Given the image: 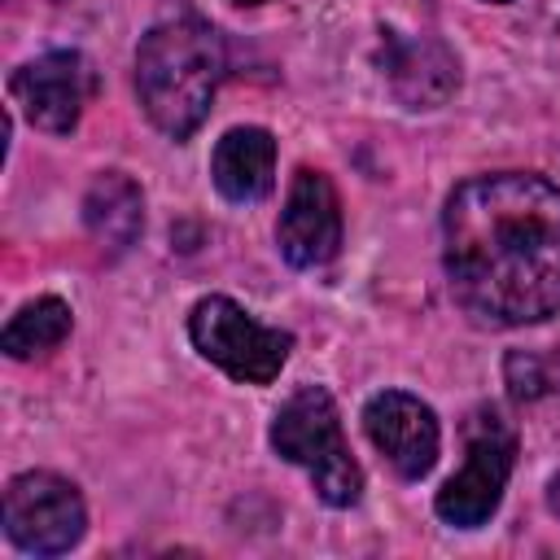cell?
<instances>
[{"label": "cell", "mask_w": 560, "mask_h": 560, "mask_svg": "<svg viewBox=\"0 0 560 560\" xmlns=\"http://www.w3.org/2000/svg\"><path fill=\"white\" fill-rule=\"evenodd\" d=\"M455 302L490 328L560 315V188L529 171L464 179L442 210Z\"/></svg>", "instance_id": "1"}, {"label": "cell", "mask_w": 560, "mask_h": 560, "mask_svg": "<svg viewBox=\"0 0 560 560\" xmlns=\"http://www.w3.org/2000/svg\"><path fill=\"white\" fill-rule=\"evenodd\" d=\"M223 39L201 18H166L136 48V92L158 131L188 140L214 101L223 79Z\"/></svg>", "instance_id": "2"}, {"label": "cell", "mask_w": 560, "mask_h": 560, "mask_svg": "<svg viewBox=\"0 0 560 560\" xmlns=\"http://www.w3.org/2000/svg\"><path fill=\"white\" fill-rule=\"evenodd\" d=\"M271 446L289 464L306 468V477L324 503H332V508L359 503L363 472L341 438V416H337V402L328 389L302 385L298 394H289L271 420Z\"/></svg>", "instance_id": "3"}, {"label": "cell", "mask_w": 560, "mask_h": 560, "mask_svg": "<svg viewBox=\"0 0 560 560\" xmlns=\"http://www.w3.org/2000/svg\"><path fill=\"white\" fill-rule=\"evenodd\" d=\"M516 464V429L494 411L477 407L464 424V468L438 490V516L455 529H477L494 516L503 486Z\"/></svg>", "instance_id": "4"}, {"label": "cell", "mask_w": 560, "mask_h": 560, "mask_svg": "<svg viewBox=\"0 0 560 560\" xmlns=\"http://www.w3.org/2000/svg\"><path fill=\"white\" fill-rule=\"evenodd\" d=\"M188 337L201 350V359H210L214 368H223L241 385L276 381L284 359H289V350H293L289 332L258 324L254 315H245V306H236L223 293H210V298H201L192 306Z\"/></svg>", "instance_id": "5"}, {"label": "cell", "mask_w": 560, "mask_h": 560, "mask_svg": "<svg viewBox=\"0 0 560 560\" xmlns=\"http://www.w3.org/2000/svg\"><path fill=\"white\" fill-rule=\"evenodd\" d=\"M88 512L79 490L57 472H22L4 490V534L31 556H61L83 538Z\"/></svg>", "instance_id": "6"}, {"label": "cell", "mask_w": 560, "mask_h": 560, "mask_svg": "<svg viewBox=\"0 0 560 560\" xmlns=\"http://www.w3.org/2000/svg\"><path fill=\"white\" fill-rule=\"evenodd\" d=\"M9 92L31 127L66 136L79 127V114L92 96V66L83 61V52H44L9 79Z\"/></svg>", "instance_id": "7"}, {"label": "cell", "mask_w": 560, "mask_h": 560, "mask_svg": "<svg viewBox=\"0 0 560 560\" xmlns=\"http://www.w3.org/2000/svg\"><path fill=\"white\" fill-rule=\"evenodd\" d=\"M280 254L293 267H324L341 249V201L324 171L302 166L289 184L280 223H276Z\"/></svg>", "instance_id": "8"}, {"label": "cell", "mask_w": 560, "mask_h": 560, "mask_svg": "<svg viewBox=\"0 0 560 560\" xmlns=\"http://www.w3.org/2000/svg\"><path fill=\"white\" fill-rule=\"evenodd\" d=\"M363 429L372 438V446L394 464L398 477L416 481L424 477L433 464H438V446H442V433H438V416L429 402H420L416 394H402V389H385L376 398H368L363 407Z\"/></svg>", "instance_id": "9"}, {"label": "cell", "mask_w": 560, "mask_h": 560, "mask_svg": "<svg viewBox=\"0 0 560 560\" xmlns=\"http://www.w3.org/2000/svg\"><path fill=\"white\" fill-rule=\"evenodd\" d=\"M381 66H385V79L398 92V101L411 105V109L442 105L455 92V83H459L455 52L442 39H433V35H398V31H385V39H381Z\"/></svg>", "instance_id": "10"}, {"label": "cell", "mask_w": 560, "mask_h": 560, "mask_svg": "<svg viewBox=\"0 0 560 560\" xmlns=\"http://www.w3.org/2000/svg\"><path fill=\"white\" fill-rule=\"evenodd\" d=\"M214 188L228 201H262L276 184V140L262 127H232L210 158Z\"/></svg>", "instance_id": "11"}, {"label": "cell", "mask_w": 560, "mask_h": 560, "mask_svg": "<svg viewBox=\"0 0 560 560\" xmlns=\"http://www.w3.org/2000/svg\"><path fill=\"white\" fill-rule=\"evenodd\" d=\"M83 223L105 254H127L144 228V197L131 175L101 171L83 197Z\"/></svg>", "instance_id": "12"}, {"label": "cell", "mask_w": 560, "mask_h": 560, "mask_svg": "<svg viewBox=\"0 0 560 560\" xmlns=\"http://www.w3.org/2000/svg\"><path fill=\"white\" fill-rule=\"evenodd\" d=\"M66 337H70V306L48 293V298L26 302V306L4 324L0 346H4L9 359H35V354L57 350Z\"/></svg>", "instance_id": "13"}, {"label": "cell", "mask_w": 560, "mask_h": 560, "mask_svg": "<svg viewBox=\"0 0 560 560\" xmlns=\"http://www.w3.org/2000/svg\"><path fill=\"white\" fill-rule=\"evenodd\" d=\"M508 385H512V398H538V394H547V385H551V376H547V368H542V359H534V354H508Z\"/></svg>", "instance_id": "14"}, {"label": "cell", "mask_w": 560, "mask_h": 560, "mask_svg": "<svg viewBox=\"0 0 560 560\" xmlns=\"http://www.w3.org/2000/svg\"><path fill=\"white\" fill-rule=\"evenodd\" d=\"M551 508H556V512H560V477H556V481H551Z\"/></svg>", "instance_id": "15"}, {"label": "cell", "mask_w": 560, "mask_h": 560, "mask_svg": "<svg viewBox=\"0 0 560 560\" xmlns=\"http://www.w3.org/2000/svg\"><path fill=\"white\" fill-rule=\"evenodd\" d=\"M236 4H262V0H236Z\"/></svg>", "instance_id": "16"}, {"label": "cell", "mask_w": 560, "mask_h": 560, "mask_svg": "<svg viewBox=\"0 0 560 560\" xmlns=\"http://www.w3.org/2000/svg\"><path fill=\"white\" fill-rule=\"evenodd\" d=\"M494 4H503V0H494Z\"/></svg>", "instance_id": "17"}]
</instances>
